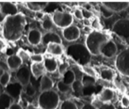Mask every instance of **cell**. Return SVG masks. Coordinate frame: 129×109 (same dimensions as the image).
Segmentation results:
<instances>
[{
	"mask_svg": "<svg viewBox=\"0 0 129 109\" xmlns=\"http://www.w3.org/2000/svg\"><path fill=\"white\" fill-rule=\"evenodd\" d=\"M25 25V17L22 13L8 16L3 22V37L10 42L17 41L22 37Z\"/></svg>",
	"mask_w": 129,
	"mask_h": 109,
	"instance_id": "cell-1",
	"label": "cell"
},
{
	"mask_svg": "<svg viewBox=\"0 0 129 109\" xmlns=\"http://www.w3.org/2000/svg\"><path fill=\"white\" fill-rule=\"evenodd\" d=\"M65 52L67 55L81 66L87 65L91 59L92 55L87 49L86 46L80 43L69 45L67 47Z\"/></svg>",
	"mask_w": 129,
	"mask_h": 109,
	"instance_id": "cell-2",
	"label": "cell"
},
{
	"mask_svg": "<svg viewBox=\"0 0 129 109\" xmlns=\"http://www.w3.org/2000/svg\"><path fill=\"white\" fill-rule=\"evenodd\" d=\"M107 40V37L105 33L100 31L94 30L87 36L85 45L91 55L98 56L100 54L101 47Z\"/></svg>",
	"mask_w": 129,
	"mask_h": 109,
	"instance_id": "cell-3",
	"label": "cell"
},
{
	"mask_svg": "<svg viewBox=\"0 0 129 109\" xmlns=\"http://www.w3.org/2000/svg\"><path fill=\"white\" fill-rule=\"evenodd\" d=\"M59 101V95L53 90L43 91L38 97V105L41 109H56Z\"/></svg>",
	"mask_w": 129,
	"mask_h": 109,
	"instance_id": "cell-4",
	"label": "cell"
},
{
	"mask_svg": "<svg viewBox=\"0 0 129 109\" xmlns=\"http://www.w3.org/2000/svg\"><path fill=\"white\" fill-rule=\"evenodd\" d=\"M115 66L120 74L129 77V47L122 50L116 56Z\"/></svg>",
	"mask_w": 129,
	"mask_h": 109,
	"instance_id": "cell-5",
	"label": "cell"
},
{
	"mask_svg": "<svg viewBox=\"0 0 129 109\" xmlns=\"http://www.w3.org/2000/svg\"><path fill=\"white\" fill-rule=\"evenodd\" d=\"M52 19L54 26L64 29L72 25L74 17L69 12L56 11L52 15Z\"/></svg>",
	"mask_w": 129,
	"mask_h": 109,
	"instance_id": "cell-6",
	"label": "cell"
},
{
	"mask_svg": "<svg viewBox=\"0 0 129 109\" xmlns=\"http://www.w3.org/2000/svg\"><path fill=\"white\" fill-rule=\"evenodd\" d=\"M112 32L125 41L129 39V19L121 18L114 23Z\"/></svg>",
	"mask_w": 129,
	"mask_h": 109,
	"instance_id": "cell-7",
	"label": "cell"
},
{
	"mask_svg": "<svg viewBox=\"0 0 129 109\" xmlns=\"http://www.w3.org/2000/svg\"><path fill=\"white\" fill-rule=\"evenodd\" d=\"M30 69L27 65H22L18 70L16 71L15 77L17 81L24 87L28 85L30 80Z\"/></svg>",
	"mask_w": 129,
	"mask_h": 109,
	"instance_id": "cell-8",
	"label": "cell"
},
{
	"mask_svg": "<svg viewBox=\"0 0 129 109\" xmlns=\"http://www.w3.org/2000/svg\"><path fill=\"white\" fill-rule=\"evenodd\" d=\"M63 37L67 41L73 42L77 40L80 36V30L77 26L71 25L62 30Z\"/></svg>",
	"mask_w": 129,
	"mask_h": 109,
	"instance_id": "cell-9",
	"label": "cell"
},
{
	"mask_svg": "<svg viewBox=\"0 0 129 109\" xmlns=\"http://www.w3.org/2000/svg\"><path fill=\"white\" fill-rule=\"evenodd\" d=\"M117 51L118 48L116 44L112 40H108L101 47L100 53L106 58H111L116 55Z\"/></svg>",
	"mask_w": 129,
	"mask_h": 109,
	"instance_id": "cell-10",
	"label": "cell"
},
{
	"mask_svg": "<svg viewBox=\"0 0 129 109\" xmlns=\"http://www.w3.org/2000/svg\"><path fill=\"white\" fill-rule=\"evenodd\" d=\"M23 90V86L18 81L10 82L5 87V91L13 100L19 98Z\"/></svg>",
	"mask_w": 129,
	"mask_h": 109,
	"instance_id": "cell-11",
	"label": "cell"
},
{
	"mask_svg": "<svg viewBox=\"0 0 129 109\" xmlns=\"http://www.w3.org/2000/svg\"><path fill=\"white\" fill-rule=\"evenodd\" d=\"M43 35L38 28H32L27 35V40L32 45H38L42 42Z\"/></svg>",
	"mask_w": 129,
	"mask_h": 109,
	"instance_id": "cell-12",
	"label": "cell"
},
{
	"mask_svg": "<svg viewBox=\"0 0 129 109\" xmlns=\"http://www.w3.org/2000/svg\"><path fill=\"white\" fill-rule=\"evenodd\" d=\"M62 40L59 35L54 32H47L43 35L42 38V44L47 46L49 43H56V44H61Z\"/></svg>",
	"mask_w": 129,
	"mask_h": 109,
	"instance_id": "cell-13",
	"label": "cell"
},
{
	"mask_svg": "<svg viewBox=\"0 0 129 109\" xmlns=\"http://www.w3.org/2000/svg\"><path fill=\"white\" fill-rule=\"evenodd\" d=\"M101 4L113 13L125 10L129 7L128 2H103Z\"/></svg>",
	"mask_w": 129,
	"mask_h": 109,
	"instance_id": "cell-14",
	"label": "cell"
},
{
	"mask_svg": "<svg viewBox=\"0 0 129 109\" xmlns=\"http://www.w3.org/2000/svg\"><path fill=\"white\" fill-rule=\"evenodd\" d=\"M2 7L0 11L7 17L13 16L18 13V10L17 6L11 2H4L1 3Z\"/></svg>",
	"mask_w": 129,
	"mask_h": 109,
	"instance_id": "cell-15",
	"label": "cell"
},
{
	"mask_svg": "<svg viewBox=\"0 0 129 109\" xmlns=\"http://www.w3.org/2000/svg\"><path fill=\"white\" fill-rule=\"evenodd\" d=\"M7 63L10 70L17 71L22 66L23 62L17 54H13L7 58Z\"/></svg>",
	"mask_w": 129,
	"mask_h": 109,
	"instance_id": "cell-16",
	"label": "cell"
},
{
	"mask_svg": "<svg viewBox=\"0 0 129 109\" xmlns=\"http://www.w3.org/2000/svg\"><path fill=\"white\" fill-rule=\"evenodd\" d=\"M46 69L43 63H32L30 66V72L33 76L36 79L42 77L46 75Z\"/></svg>",
	"mask_w": 129,
	"mask_h": 109,
	"instance_id": "cell-17",
	"label": "cell"
},
{
	"mask_svg": "<svg viewBox=\"0 0 129 109\" xmlns=\"http://www.w3.org/2000/svg\"><path fill=\"white\" fill-rule=\"evenodd\" d=\"M46 52L49 54L56 56H59L63 54V48L61 44L56 43H49L47 45Z\"/></svg>",
	"mask_w": 129,
	"mask_h": 109,
	"instance_id": "cell-18",
	"label": "cell"
},
{
	"mask_svg": "<svg viewBox=\"0 0 129 109\" xmlns=\"http://www.w3.org/2000/svg\"><path fill=\"white\" fill-rule=\"evenodd\" d=\"M54 86V82L53 80L48 75H44L41 77L40 81V91L43 92L44 91L53 90Z\"/></svg>",
	"mask_w": 129,
	"mask_h": 109,
	"instance_id": "cell-19",
	"label": "cell"
},
{
	"mask_svg": "<svg viewBox=\"0 0 129 109\" xmlns=\"http://www.w3.org/2000/svg\"><path fill=\"white\" fill-rule=\"evenodd\" d=\"M114 95H115L114 91L111 89L106 88H104L100 93L98 99L100 101L103 103H106L111 101L113 99Z\"/></svg>",
	"mask_w": 129,
	"mask_h": 109,
	"instance_id": "cell-20",
	"label": "cell"
},
{
	"mask_svg": "<svg viewBox=\"0 0 129 109\" xmlns=\"http://www.w3.org/2000/svg\"><path fill=\"white\" fill-rule=\"evenodd\" d=\"M43 64L46 71L50 73H54L58 69V63L53 58H45L43 61Z\"/></svg>",
	"mask_w": 129,
	"mask_h": 109,
	"instance_id": "cell-21",
	"label": "cell"
},
{
	"mask_svg": "<svg viewBox=\"0 0 129 109\" xmlns=\"http://www.w3.org/2000/svg\"><path fill=\"white\" fill-rule=\"evenodd\" d=\"M41 22L42 28L48 32H51L54 27L52 17L49 14L44 15L42 17Z\"/></svg>",
	"mask_w": 129,
	"mask_h": 109,
	"instance_id": "cell-22",
	"label": "cell"
},
{
	"mask_svg": "<svg viewBox=\"0 0 129 109\" xmlns=\"http://www.w3.org/2000/svg\"><path fill=\"white\" fill-rule=\"evenodd\" d=\"M14 100L5 92L0 94V109H8Z\"/></svg>",
	"mask_w": 129,
	"mask_h": 109,
	"instance_id": "cell-23",
	"label": "cell"
},
{
	"mask_svg": "<svg viewBox=\"0 0 129 109\" xmlns=\"http://www.w3.org/2000/svg\"><path fill=\"white\" fill-rule=\"evenodd\" d=\"M49 3L48 2H27V7L32 12H39L43 10Z\"/></svg>",
	"mask_w": 129,
	"mask_h": 109,
	"instance_id": "cell-24",
	"label": "cell"
},
{
	"mask_svg": "<svg viewBox=\"0 0 129 109\" xmlns=\"http://www.w3.org/2000/svg\"><path fill=\"white\" fill-rule=\"evenodd\" d=\"M62 81L65 84L71 86L74 81L76 80V75L75 73L72 69H68L64 75L62 76Z\"/></svg>",
	"mask_w": 129,
	"mask_h": 109,
	"instance_id": "cell-25",
	"label": "cell"
},
{
	"mask_svg": "<svg viewBox=\"0 0 129 109\" xmlns=\"http://www.w3.org/2000/svg\"><path fill=\"white\" fill-rule=\"evenodd\" d=\"M81 83L82 84L83 87H88V86H95V83H96V80H95V78L91 77L88 75H82L81 78Z\"/></svg>",
	"mask_w": 129,
	"mask_h": 109,
	"instance_id": "cell-26",
	"label": "cell"
},
{
	"mask_svg": "<svg viewBox=\"0 0 129 109\" xmlns=\"http://www.w3.org/2000/svg\"><path fill=\"white\" fill-rule=\"evenodd\" d=\"M101 78L105 81H112L114 78V73L110 69H104L101 71Z\"/></svg>",
	"mask_w": 129,
	"mask_h": 109,
	"instance_id": "cell-27",
	"label": "cell"
},
{
	"mask_svg": "<svg viewBox=\"0 0 129 109\" xmlns=\"http://www.w3.org/2000/svg\"><path fill=\"white\" fill-rule=\"evenodd\" d=\"M11 75L9 71H3L0 76V85L5 88L10 83Z\"/></svg>",
	"mask_w": 129,
	"mask_h": 109,
	"instance_id": "cell-28",
	"label": "cell"
},
{
	"mask_svg": "<svg viewBox=\"0 0 129 109\" xmlns=\"http://www.w3.org/2000/svg\"><path fill=\"white\" fill-rule=\"evenodd\" d=\"M71 87L72 90L76 95L82 94L83 86L80 80H75L74 83L71 85Z\"/></svg>",
	"mask_w": 129,
	"mask_h": 109,
	"instance_id": "cell-29",
	"label": "cell"
},
{
	"mask_svg": "<svg viewBox=\"0 0 129 109\" xmlns=\"http://www.w3.org/2000/svg\"><path fill=\"white\" fill-rule=\"evenodd\" d=\"M59 109H78V106L76 103L72 100H66L61 103Z\"/></svg>",
	"mask_w": 129,
	"mask_h": 109,
	"instance_id": "cell-30",
	"label": "cell"
},
{
	"mask_svg": "<svg viewBox=\"0 0 129 109\" xmlns=\"http://www.w3.org/2000/svg\"><path fill=\"white\" fill-rule=\"evenodd\" d=\"M57 89L59 92L62 93H67L72 90V87L70 85H68L64 83L62 80H60L58 82L56 85Z\"/></svg>",
	"mask_w": 129,
	"mask_h": 109,
	"instance_id": "cell-31",
	"label": "cell"
},
{
	"mask_svg": "<svg viewBox=\"0 0 129 109\" xmlns=\"http://www.w3.org/2000/svg\"><path fill=\"white\" fill-rule=\"evenodd\" d=\"M100 10L103 17L105 18H106V19H108V18L112 17L113 16L114 13H115L113 12H111V11L110 10H109L108 8H107L106 7H105V6L103 5L101 3V6L100 7Z\"/></svg>",
	"mask_w": 129,
	"mask_h": 109,
	"instance_id": "cell-32",
	"label": "cell"
},
{
	"mask_svg": "<svg viewBox=\"0 0 129 109\" xmlns=\"http://www.w3.org/2000/svg\"><path fill=\"white\" fill-rule=\"evenodd\" d=\"M24 91L25 93L28 96L30 97H32V96H34L36 93V88H34V86L32 85V84L30 82L27 85H26L25 86H24Z\"/></svg>",
	"mask_w": 129,
	"mask_h": 109,
	"instance_id": "cell-33",
	"label": "cell"
},
{
	"mask_svg": "<svg viewBox=\"0 0 129 109\" xmlns=\"http://www.w3.org/2000/svg\"><path fill=\"white\" fill-rule=\"evenodd\" d=\"M82 71L84 72L85 75L95 78L96 77V72L94 70V68H92V67L87 65L84 66H82Z\"/></svg>",
	"mask_w": 129,
	"mask_h": 109,
	"instance_id": "cell-34",
	"label": "cell"
},
{
	"mask_svg": "<svg viewBox=\"0 0 129 109\" xmlns=\"http://www.w3.org/2000/svg\"><path fill=\"white\" fill-rule=\"evenodd\" d=\"M17 55L20 58V59L22 61V62L26 63V62H28V61L30 60V56L29 55V54H28V52H27L26 51H25V50L22 49H20L19 50H18V52H17Z\"/></svg>",
	"mask_w": 129,
	"mask_h": 109,
	"instance_id": "cell-35",
	"label": "cell"
},
{
	"mask_svg": "<svg viewBox=\"0 0 129 109\" xmlns=\"http://www.w3.org/2000/svg\"><path fill=\"white\" fill-rule=\"evenodd\" d=\"M30 59L32 63H42L44 61V58L41 54H34L30 55Z\"/></svg>",
	"mask_w": 129,
	"mask_h": 109,
	"instance_id": "cell-36",
	"label": "cell"
},
{
	"mask_svg": "<svg viewBox=\"0 0 129 109\" xmlns=\"http://www.w3.org/2000/svg\"><path fill=\"white\" fill-rule=\"evenodd\" d=\"M69 67V64L67 62H64L62 63L58 66V73L60 75L63 76L64 74V73L68 70V68Z\"/></svg>",
	"mask_w": 129,
	"mask_h": 109,
	"instance_id": "cell-37",
	"label": "cell"
},
{
	"mask_svg": "<svg viewBox=\"0 0 129 109\" xmlns=\"http://www.w3.org/2000/svg\"><path fill=\"white\" fill-rule=\"evenodd\" d=\"M95 89V86H88V87H83L82 94L84 95H90L93 93Z\"/></svg>",
	"mask_w": 129,
	"mask_h": 109,
	"instance_id": "cell-38",
	"label": "cell"
},
{
	"mask_svg": "<svg viewBox=\"0 0 129 109\" xmlns=\"http://www.w3.org/2000/svg\"><path fill=\"white\" fill-rule=\"evenodd\" d=\"M82 12L83 17H84V18L86 20H89L92 17L93 14L92 13V12H90V10H88L86 9H83L82 10Z\"/></svg>",
	"mask_w": 129,
	"mask_h": 109,
	"instance_id": "cell-39",
	"label": "cell"
},
{
	"mask_svg": "<svg viewBox=\"0 0 129 109\" xmlns=\"http://www.w3.org/2000/svg\"><path fill=\"white\" fill-rule=\"evenodd\" d=\"M74 17L79 20H82L84 19V17H83L82 12V10L80 9H75V12H74Z\"/></svg>",
	"mask_w": 129,
	"mask_h": 109,
	"instance_id": "cell-40",
	"label": "cell"
},
{
	"mask_svg": "<svg viewBox=\"0 0 129 109\" xmlns=\"http://www.w3.org/2000/svg\"><path fill=\"white\" fill-rule=\"evenodd\" d=\"M98 109H116V107L110 103H103L99 107Z\"/></svg>",
	"mask_w": 129,
	"mask_h": 109,
	"instance_id": "cell-41",
	"label": "cell"
},
{
	"mask_svg": "<svg viewBox=\"0 0 129 109\" xmlns=\"http://www.w3.org/2000/svg\"><path fill=\"white\" fill-rule=\"evenodd\" d=\"M121 103L123 107L127 108L129 106V98L126 96H123L121 98Z\"/></svg>",
	"mask_w": 129,
	"mask_h": 109,
	"instance_id": "cell-42",
	"label": "cell"
},
{
	"mask_svg": "<svg viewBox=\"0 0 129 109\" xmlns=\"http://www.w3.org/2000/svg\"><path fill=\"white\" fill-rule=\"evenodd\" d=\"M0 69H2L3 71H8L10 70L8 65H7V62L5 63L3 61H0Z\"/></svg>",
	"mask_w": 129,
	"mask_h": 109,
	"instance_id": "cell-43",
	"label": "cell"
},
{
	"mask_svg": "<svg viewBox=\"0 0 129 109\" xmlns=\"http://www.w3.org/2000/svg\"><path fill=\"white\" fill-rule=\"evenodd\" d=\"M8 109H23L22 105L17 102H13Z\"/></svg>",
	"mask_w": 129,
	"mask_h": 109,
	"instance_id": "cell-44",
	"label": "cell"
},
{
	"mask_svg": "<svg viewBox=\"0 0 129 109\" xmlns=\"http://www.w3.org/2000/svg\"><path fill=\"white\" fill-rule=\"evenodd\" d=\"M81 109H97L94 105H93L92 104L89 103H87L83 105V106H82Z\"/></svg>",
	"mask_w": 129,
	"mask_h": 109,
	"instance_id": "cell-45",
	"label": "cell"
},
{
	"mask_svg": "<svg viewBox=\"0 0 129 109\" xmlns=\"http://www.w3.org/2000/svg\"><path fill=\"white\" fill-rule=\"evenodd\" d=\"M91 25L92 27L95 28V29H98V28H100V23H99V21L97 19L94 20V21L92 22Z\"/></svg>",
	"mask_w": 129,
	"mask_h": 109,
	"instance_id": "cell-46",
	"label": "cell"
},
{
	"mask_svg": "<svg viewBox=\"0 0 129 109\" xmlns=\"http://www.w3.org/2000/svg\"><path fill=\"white\" fill-rule=\"evenodd\" d=\"M7 17L5 15L3 14V13L0 11V23L4 22Z\"/></svg>",
	"mask_w": 129,
	"mask_h": 109,
	"instance_id": "cell-47",
	"label": "cell"
},
{
	"mask_svg": "<svg viewBox=\"0 0 129 109\" xmlns=\"http://www.w3.org/2000/svg\"><path fill=\"white\" fill-rule=\"evenodd\" d=\"M125 42H126V43L128 44V45L129 46V39H128V40H126V41H125Z\"/></svg>",
	"mask_w": 129,
	"mask_h": 109,
	"instance_id": "cell-48",
	"label": "cell"
},
{
	"mask_svg": "<svg viewBox=\"0 0 129 109\" xmlns=\"http://www.w3.org/2000/svg\"><path fill=\"white\" fill-rule=\"evenodd\" d=\"M2 73H3V71H2V69H0V76H1V75H2Z\"/></svg>",
	"mask_w": 129,
	"mask_h": 109,
	"instance_id": "cell-49",
	"label": "cell"
},
{
	"mask_svg": "<svg viewBox=\"0 0 129 109\" xmlns=\"http://www.w3.org/2000/svg\"><path fill=\"white\" fill-rule=\"evenodd\" d=\"M1 7H2V5H1V3H0V9H1Z\"/></svg>",
	"mask_w": 129,
	"mask_h": 109,
	"instance_id": "cell-50",
	"label": "cell"
}]
</instances>
